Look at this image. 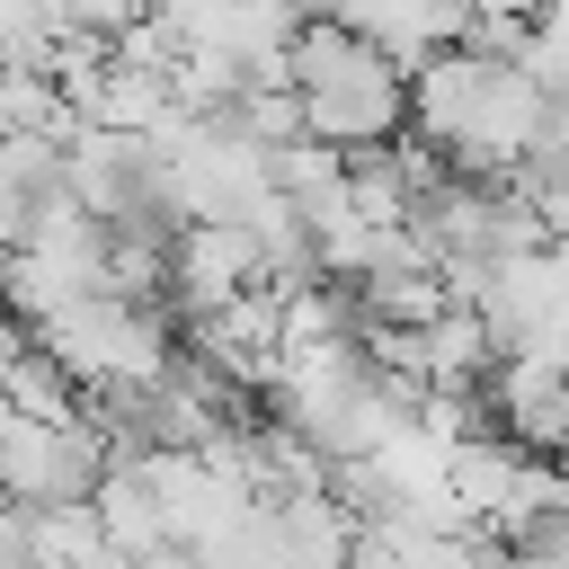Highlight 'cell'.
Instances as JSON below:
<instances>
[{
	"label": "cell",
	"instance_id": "cell-1",
	"mask_svg": "<svg viewBox=\"0 0 569 569\" xmlns=\"http://www.w3.org/2000/svg\"><path fill=\"white\" fill-rule=\"evenodd\" d=\"M27 338L71 373V391H133V382H160L169 356H178L169 311L160 302H124V293H80V302L44 311Z\"/></svg>",
	"mask_w": 569,
	"mask_h": 569
},
{
	"label": "cell",
	"instance_id": "cell-2",
	"mask_svg": "<svg viewBox=\"0 0 569 569\" xmlns=\"http://www.w3.org/2000/svg\"><path fill=\"white\" fill-rule=\"evenodd\" d=\"M258 276H267V267H258L249 222H178V231H169V293L187 302V320L213 311V302H231V293L258 284Z\"/></svg>",
	"mask_w": 569,
	"mask_h": 569
},
{
	"label": "cell",
	"instance_id": "cell-3",
	"mask_svg": "<svg viewBox=\"0 0 569 569\" xmlns=\"http://www.w3.org/2000/svg\"><path fill=\"white\" fill-rule=\"evenodd\" d=\"M507 347H498V329L471 311V302H445L427 329H418V365H427V382H453V391H480L489 382V365H498Z\"/></svg>",
	"mask_w": 569,
	"mask_h": 569
},
{
	"label": "cell",
	"instance_id": "cell-4",
	"mask_svg": "<svg viewBox=\"0 0 569 569\" xmlns=\"http://www.w3.org/2000/svg\"><path fill=\"white\" fill-rule=\"evenodd\" d=\"M89 516H98L107 551H160V542H169V525H160V498H151L142 462H107V471H98V489H89Z\"/></svg>",
	"mask_w": 569,
	"mask_h": 569
},
{
	"label": "cell",
	"instance_id": "cell-5",
	"mask_svg": "<svg viewBox=\"0 0 569 569\" xmlns=\"http://www.w3.org/2000/svg\"><path fill=\"white\" fill-rule=\"evenodd\" d=\"M27 516V560L36 569H107V533L89 516V498H53V507H18Z\"/></svg>",
	"mask_w": 569,
	"mask_h": 569
},
{
	"label": "cell",
	"instance_id": "cell-6",
	"mask_svg": "<svg viewBox=\"0 0 569 569\" xmlns=\"http://www.w3.org/2000/svg\"><path fill=\"white\" fill-rule=\"evenodd\" d=\"M0 400L18 409V418H80V391H71V373L27 338L9 365H0Z\"/></svg>",
	"mask_w": 569,
	"mask_h": 569
},
{
	"label": "cell",
	"instance_id": "cell-7",
	"mask_svg": "<svg viewBox=\"0 0 569 569\" xmlns=\"http://www.w3.org/2000/svg\"><path fill=\"white\" fill-rule=\"evenodd\" d=\"M133 18V0H44V27H80V36H116Z\"/></svg>",
	"mask_w": 569,
	"mask_h": 569
},
{
	"label": "cell",
	"instance_id": "cell-8",
	"mask_svg": "<svg viewBox=\"0 0 569 569\" xmlns=\"http://www.w3.org/2000/svg\"><path fill=\"white\" fill-rule=\"evenodd\" d=\"M27 204H36V196H27L18 178H0V258H9L18 240H27Z\"/></svg>",
	"mask_w": 569,
	"mask_h": 569
},
{
	"label": "cell",
	"instance_id": "cell-9",
	"mask_svg": "<svg viewBox=\"0 0 569 569\" xmlns=\"http://www.w3.org/2000/svg\"><path fill=\"white\" fill-rule=\"evenodd\" d=\"M107 569H196V560H187L178 542H160V551H116Z\"/></svg>",
	"mask_w": 569,
	"mask_h": 569
},
{
	"label": "cell",
	"instance_id": "cell-10",
	"mask_svg": "<svg viewBox=\"0 0 569 569\" xmlns=\"http://www.w3.org/2000/svg\"><path fill=\"white\" fill-rule=\"evenodd\" d=\"M18 347H27V320H18V311H9V302H0V365H9V356H18Z\"/></svg>",
	"mask_w": 569,
	"mask_h": 569
},
{
	"label": "cell",
	"instance_id": "cell-11",
	"mask_svg": "<svg viewBox=\"0 0 569 569\" xmlns=\"http://www.w3.org/2000/svg\"><path fill=\"white\" fill-rule=\"evenodd\" d=\"M560 471H569V453H560Z\"/></svg>",
	"mask_w": 569,
	"mask_h": 569
}]
</instances>
